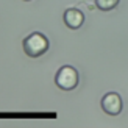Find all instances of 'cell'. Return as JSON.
<instances>
[{"mask_svg": "<svg viewBox=\"0 0 128 128\" xmlns=\"http://www.w3.org/2000/svg\"><path fill=\"white\" fill-rule=\"evenodd\" d=\"M48 48V41L47 38L41 33H33L24 41V52L31 58H38L42 53H46Z\"/></svg>", "mask_w": 128, "mask_h": 128, "instance_id": "cell-1", "label": "cell"}, {"mask_svg": "<svg viewBox=\"0 0 128 128\" xmlns=\"http://www.w3.org/2000/svg\"><path fill=\"white\" fill-rule=\"evenodd\" d=\"M55 81L62 91H72L78 84V72L70 66H62L56 74Z\"/></svg>", "mask_w": 128, "mask_h": 128, "instance_id": "cell-2", "label": "cell"}, {"mask_svg": "<svg viewBox=\"0 0 128 128\" xmlns=\"http://www.w3.org/2000/svg\"><path fill=\"white\" fill-rule=\"evenodd\" d=\"M102 108L110 116H117L122 111V98L116 92H110L102 98Z\"/></svg>", "mask_w": 128, "mask_h": 128, "instance_id": "cell-3", "label": "cell"}, {"mask_svg": "<svg viewBox=\"0 0 128 128\" xmlns=\"http://www.w3.org/2000/svg\"><path fill=\"white\" fill-rule=\"evenodd\" d=\"M64 22L69 28L72 30H76L80 28L83 22H84V16H83V12L80 10H75V8H70L64 12Z\"/></svg>", "mask_w": 128, "mask_h": 128, "instance_id": "cell-4", "label": "cell"}, {"mask_svg": "<svg viewBox=\"0 0 128 128\" xmlns=\"http://www.w3.org/2000/svg\"><path fill=\"white\" fill-rule=\"evenodd\" d=\"M119 3V0H95L97 8H100L102 11H110L112 8H116Z\"/></svg>", "mask_w": 128, "mask_h": 128, "instance_id": "cell-5", "label": "cell"}]
</instances>
